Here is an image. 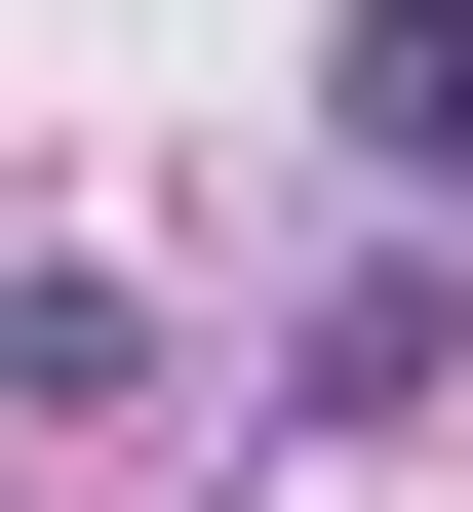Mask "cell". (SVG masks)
<instances>
[{"instance_id":"obj_1","label":"cell","mask_w":473,"mask_h":512,"mask_svg":"<svg viewBox=\"0 0 473 512\" xmlns=\"http://www.w3.org/2000/svg\"><path fill=\"white\" fill-rule=\"evenodd\" d=\"M316 119L395 158V197H473V0H355V79H316Z\"/></svg>"}]
</instances>
